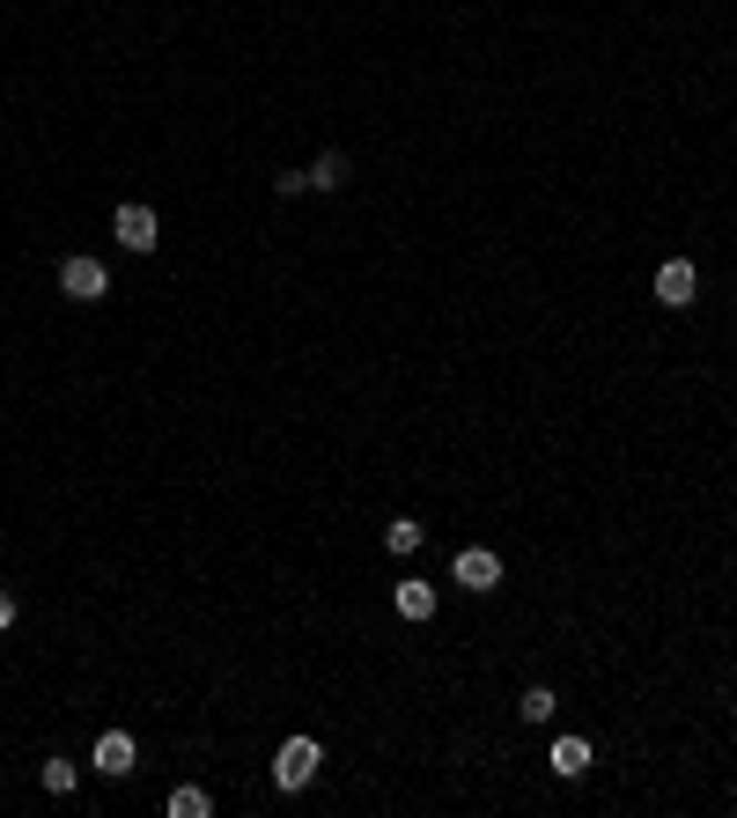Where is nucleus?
I'll use <instances>...</instances> for the list:
<instances>
[{
	"label": "nucleus",
	"instance_id": "1",
	"mask_svg": "<svg viewBox=\"0 0 737 818\" xmlns=\"http://www.w3.org/2000/svg\"><path fill=\"white\" fill-rule=\"evenodd\" d=\"M317 767H325V745H317V737H287L281 753H273V789H281V797H295V789H310V781H317Z\"/></svg>",
	"mask_w": 737,
	"mask_h": 818
},
{
	"label": "nucleus",
	"instance_id": "2",
	"mask_svg": "<svg viewBox=\"0 0 737 818\" xmlns=\"http://www.w3.org/2000/svg\"><path fill=\"white\" fill-rule=\"evenodd\" d=\"M111 236H119L133 259H148V251L163 244V222H155V206H141V200H125L119 214H111Z\"/></svg>",
	"mask_w": 737,
	"mask_h": 818
},
{
	"label": "nucleus",
	"instance_id": "3",
	"mask_svg": "<svg viewBox=\"0 0 737 818\" xmlns=\"http://www.w3.org/2000/svg\"><path fill=\"white\" fill-rule=\"evenodd\" d=\"M60 295H74V303H103V295H111V273H103V259H89V251L60 259Z\"/></svg>",
	"mask_w": 737,
	"mask_h": 818
},
{
	"label": "nucleus",
	"instance_id": "4",
	"mask_svg": "<svg viewBox=\"0 0 737 818\" xmlns=\"http://www.w3.org/2000/svg\"><path fill=\"white\" fill-rule=\"evenodd\" d=\"M451 575H457V590H479V597H487V590H502V553H494V546H465L451 561Z\"/></svg>",
	"mask_w": 737,
	"mask_h": 818
},
{
	"label": "nucleus",
	"instance_id": "5",
	"mask_svg": "<svg viewBox=\"0 0 737 818\" xmlns=\"http://www.w3.org/2000/svg\"><path fill=\"white\" fill-rule=\"evenodd\" d=\"M694 287H700L694 259H664V266H656V303H664V310H686V303H694Z\"/></svg>",
	"mask_w": 737,
	"mask_h": 818
},
{
	"label": "nucleus",
	"instance_id": "6",
	"mask_svg": "<svg viewBox=\"0 0 737 818\" xmlns=\"http://www.w3.org/2000/svg\"><path fill=\"white\" fill-rule=\"evenodd\" d=\"M89 767H97V775H133V767H141V745H133L125 730H103L97 753H89Z\"/></svg>",
	"mask_w": 737,
	"mask_h": 818
},
{
	"label": "nucleus",
	"instance_id": "7",
	"mask_svg": "<svg viewBox=\"0 0 737 818\" xmlns=\"http://www.w3.org/2000/svg\"><path fill=\"white\" fill-rule=\"evenodd\" d=\"M553 775H561V781L590 775V737H553Z\"/></svg>",
	"mask_w": 737,
	"mask_h": 818
},
{
	"label": "nucleus",
	"instance_id": "8",
	"mask_svg": "<svg viewBox=\"0 0 737 818\" xmlns=\"http://www.w3.org/2000/svg\"><path fill=\"white\" fill-rule=\"evenodd\" d=\"M391 605H398V619H435V590L421 583V575H406V583L391 590Z\"/></svg>",
	"mask_w": 737,
	"mask_h": 818
},
{
	"label": "nucleus",
	"instance_id": "9",
	"mask_svg": "<svg viewBox=\"0 0 737 818\" xmlns=\"http://www.w3.org/2000/svg\"><path fill=\"white\" fill-rule=\"evenodd\" d=\"M421 538H428V524H421V516H391V524H384V546H391V553H421Z\"/></svg>",
	"mask_w": 737,
	"mask_h": 818
},
{
	"label": "nucleus",
	"instance_id": "10",
	"mask_svg": "<svg viewBox=\"0 0 737 818\" xmlns=\"http://www.w3.org/2000/svg\"><path fill=\"white\" fill-rule=\"evenodd\" d=\"M340 184H347V155L332 148V155H317V163H310V192H340Z\"/></svg>",
	"mask_w": 737,
	"mask_h": 818
},
{
	"label": "nucleus",
	"instance_id": "11",
	"mask_svg": "<svg viewBox=\"0 0 737 818\" xmlns=\"http://www.w3.org/2000/svg\"><path fill=\"white\" fill-rule=\"evenodd\" d=\"M214 811V797H206L200 781H184V789H170V818H206Z\"/></svg>",
	"mask_w": 737,
	"mask_h": 818
},
{
	"label": "nucleus",
	"instance_id": "12",
	"mask_svg": "<svg viewBox=\"0 0 737 818\" xmlns=\"http://www.w3.org/2000/svg\"><path fill=\"white\" fill-rule=\"evenodd\" d=\"M553 708H561V700H553V686H532V694L516 700V716H524V723H553Z\"/></svg>",
	"mask_w": 737,
	"mask_h": 818
},
{
	"label": "nucleus",
	"instance_id": "13",
	"mask_svg": "<svg viewBox=\"0 0 737 818\" xmlns=\"http://www.w3.org/2000/svg\"><path fill=\"white\" fill-rule=\"evenodd\" d=\"M74 775H82V767H74V759H44V789H52V797H74Z\"/></svg>",
	"mask_w": 737,
	"mask_h": 818
},
{
	"label": "nucleus",
	"instance_id": "14",
	"mask_svg": "<svg viewBox=\"0 0 737 818\" xmlns=\"http://www.w3.org/2000/svg\"><path fill=\"white\" fill-rule=\"evenodd\" d=\"M273 192H281V200H295V192H310V170H281V178H273Z\"/></svg>",
	"mask_w": 737,
	"mask_h": 818
},
{
	"label": "nucleus",
	"instance_id": "15",
	"mask_svg": "<svg viewBox=\"0 0 737 818\" xmlns=\"http://www.w3.org/2000/svg\"><path fill=\"white\" fill-rule=\"evenodd\" d=\"M16 627V590H0V635Z\"/></svg>",
	"mask_w": 737,
	"mask_h": 818
}]
</instances>
